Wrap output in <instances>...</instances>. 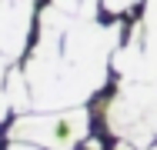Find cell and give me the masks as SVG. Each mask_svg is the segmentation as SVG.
Returning <instances> with one entry per match:
<instances>
[{
    "label": "cell",
    "mask_w": 157,
    "mask_h": 150,
    "mask_svg": "<svg viewBox=\"0 0 157 150\" xmlns=\"http://www.w3.org/2000/svg\"><path fill=\"white\" fill-rule=\"evenodd\" d=\"M37 27V47L24 63L33 110L84 107L107 84L114 50L121 47V24H100L50 3Z\"/></svg>",
    "instance_id": "6da1fadb"
},
{
    "label": "cell",
    "mask_w": 157,
    "mask_h": 150,
    "mask_svg": "<svg viewBox=\"0 0 157 150\" xmlns=\"http://www.w3.org/2000/svg\"><path fill=\"white\" fill-rule=\"evenodd\" d=\"M104 123L114 140L147 150L157 140V80H124L104 103Z\"/></svg>",
    "instance_id": "7a4b0ae2"
},
{
    "label": "cell",
    "mask_w": 157,
    "mask_h": 150,
    "mask_svg": "<svg viewBox=\"0 0 157 150\" xmlns=\"http://www.w3.org/2000/svg\"><path fill=\"white\" fill-rule=\"evenodd\" d=\"M90 133V110L87 107H67V110H27L10 120L7 137L27 140L47 150H74Z\"/></svg>",
    "instance_id": "3957f363"
},
{
    "label": "cell",
    "mask_w": 157,
    "mask_h": 150,
    "mask_svg": "<svg viewBox=\"0 0 157 150\" xmlns=\"http://www.w3.org/2000/svg\"><path fill=\"white\" fill-rule=\"evenodd\" d=\"M37 0H0V54L20 60L33 30Z\"/></svg>",
    "instance_id": "277c9868"
},
{
    "label": "cell",
    "mask_w": 157,
    "mask_h": 150,
    "mask_svg": "<svg viewBox=\"0 0 157 150\" xmlns=\"http://www.w3.org/2000/svg\"><path fill=\"white\" fill-rule=\"evenodd\" d=\"M10 63H13V60L0 54V120H7V114H10V97H7V73H10Z\"/></svg>",
    "instance_id": "5b68a950"
},
{
    "label": "cell",
    "mask_w": 157,
    "mask_h": 150,
    "mask_svg": "<svg viewBox=\"0 0 157 150\" xmlns=\"http://www.w3.org/2000/svg\"><path fill=\"white\" fill-rule=\"evenodd\" d=\"M140 0H100V10L107 13V17H124L130 7H137Z\"/></svg>",
    "instance_id": "8992f818"
},
{
    "label": "cell",
    "mask_w": 157,
    "mask_h": 150,
    "mask_svg": "<svg viewBox=\"0 0 157 150\" xmlns=\"http://www.w3.org/2000/svg\"><path fill=\"white\" fill-rule=\"evenodd\" d=\"M7 150H47V147H37V144H27V140H10Z\"/></svg>",
    "instance_id": "52a82bcc"
},
{
    "label": "cell",
    "mask_w": 157,
    "mask_h": 150,
    "mask_svg": "<svg viewBox=\"0 0 157 150\" xmlns=\"http://www.w3.org/2000/svg\"><path fill=\"white\" fill-rule=\"evenodd\" d=\"M114 150H137V147H134V144H127V140H117V147H114Z\"/></svg>",
    "instance_id": "ba28073f"
},
{
    "label": "cell",
    "mask_w": 157,
    "mask_h": 150,
    "mask_svg": "<svg viewBox=\"0 0 157 150\" xmlns=\"http://www.w3.org/2000/svg\"><path fill=\"white\" fill-rule=\"evenodd\" d=\"M147 150H154V147H147Z\"/></svg>",
    "instance_id": "9c48e42d"
}]
</instances>
